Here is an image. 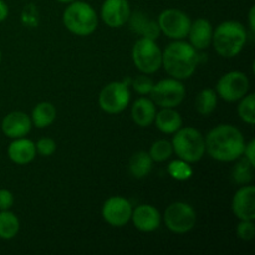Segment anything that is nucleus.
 <instances>
[{
	"mask_svg": "<svg viewBox=\"0 0 255 255\" xmlns=\"http://www.w3.org/2000/svg\"><path fill=\"white\" fill-rule=\"evenodd\" d=\"M206 152L218 162H234L243 156L246 141L236 126L221 124L212 128L204 138Z\"/></svg>",
	"mask_w": 255,
	"mask_h": 255,
	"instance_id": "obj_1",
	"label": "nucleus"
},
{
	"mask_svg": "<svg viewBox=\"0 0 255 255\" xmlns=\"http://www.w3.org/2000/svg\"><path fill=\"white\" fill-rule=\"evenodd\" d=\"M198 62V50L182 40H174L162 51V67L164 71L181 81L189 79L194 74Z\"/></svg>",
	"mask_w": 255,
	"mask_h": 255,
	"instance_id": "obj_2",
	"label": "nucleus"
},
{
	"mask_svg": "<svg viewBox=\"0 0 255 255\" xmlns=\"http://www.w3.org/2000/svg\"><path fill=\"white\" fill-rule=\"evenodd\" d=\"M247 42V30L239 21H223L213 30L212 45L217 54L232 59L241 54Z\"/></svg>",
	"mask_w": 255,
	"mask_h": 255,
	"instance_id": "obj_3",
	"label": "nucleus"
},
{
	"mask_svg": "<svg viewBox=\"0 0 255 255\" xmlns=\"http://www.w3.org/2000/svg\"><path fill=\"white\" fill-rule=\"evenodd\" d=\"M64 26L76 36H89L94 34L99 25L97 12L89 2H70L62 14Z\"/></svg>",
	"mask_w": 255,
	"mask_h": 255,
	"instance_id": "obj_4",
	"label": "nucleus"
},
{
	"mask_svg": "<svg viewBox=\"0 0 255 255\" xmlns=\"http://www.w3.org/2000/svg\"><path fill=\"white\" fill-rule=\"evenodd\" d=\"M172 147L177 157L188 163H196L203 158L206 153L204 137L194 127H181L173 133Z\"/></svg>",
	"mask_w": 255,
	"mask_h": 255,
	"instance_id": "obj_5",
	"label": "nucleus"
},
{
	"mask_svg": "<svg viewBox=\"0 0 255 255\" xmlns=\"http://www.w3.org/2000/svg\"><path fill=\"white\" fill-rule=\"evenodd\" d=\"M132 61L142 74L151 75L162 67V50L156 40L139 37L132 47Z\"/></svg>",
	"mask_w": 255,
	"mask_h": 255,
	"instance_id": "obj_6",
	"label": "nucleus"
},
{
	"mask_svg": "<svg viewBox=\"0 0 255 255\" xmlns=\"http://www.w3.org/2000/svg\"><path fill=\"white\" fill-rule=\"evenodd\" d=\"M163 221L167 228L176 234L188 233L197 223V213L193 207L184 202H174L166 208Z\"/></svg>",
	"mask_w": 255,
	"mask_h": 255,
	"instance_id": "obj_7",
	"label": "nucleus"
},
{
	"mask_svg": "<svg viewBox=\"0 0 255 255\" xmlns=\"http://www.w3.org/2000/svg\"><path fill=\"white\" fill-rule=\"evenodd\" d=\"M131 100L128 85L124 81H114L107 84L99 95V105L102 111L116 115L126 110Z\"/></svg>",
	"mask_w": 255,
	"mask_h": 255,
	"instance_id": "obj_8",
	"label": "nucleus"
},
{
	"mask_svg": "<svg viewBox=\"0 0 255 255\" xmlns=\"http://www.w3.org/2000/svg\"><path fill=\"white\" fill-rule=\"evenodd\" d=\"M149 99L159 107H177L186 97V87L181 80L163 79L153 85Z\"/></svg>",
	"mask_w": 255,
	"mask_h": 255,
	"instance_id": "obj_9",
	"label": "nucleus"
},
{
	"mask_svg": "<svg viewBox=\"0 0 255 255\" xmlns=\"http://www.w3.org/2000/svg\"><path fill=\"white\" fill-rule=\"evenodd\" d=\"M249 91V79L242 71H231L218 80L216 92L222 100L228 102L239 101Z\"/></svg>",
	"mask_w": 255,
	"mask_h": 255,
	"instance_id": "obj_10",
	"label": "nucleus"
},
{
	"mask_svg": "<svg viewBox=\"0 0 255 255\" xmlns=\"http://www.w3.org/2000/svg\"><path fill=\"white\" fill-rule=\"evenodd\" d=\"M158 26L161 34L173 40H183L188 35L191 19L186 12L178 9H166L159 14Z\"/></svg>",
	"mask_w": 255,
	"mask_h": 255,
	"instance_id": "obj_11",
	"label": "nucleus"
},
{
	"mask_svg": "<svg viewBox=\"0 0 255 255\" xmlns=\"http://www.w3.org/2000/svg\"><path fill=\"white\" fill-rule=\"evenodd\" d=\"M132 211H133V207L128 199L121 196H114L105 201L101 214L107 224L121 228L131 221Z\"/></svg>",
	"mask_w": 255,
	"mask_h": 255,
	"instance_id": "obj_12",
	"label": "nucleus"
},
{
	"mask_svg": "<svg viewBox=\"0 0 255 255\" xmlns=\"http://www.w3.org/2000/svg\"><path fill=\"white\" fill-rule=\"evenodd\" d=\"M131 15V6L127 0H105L101 5L102 21L112 29L121 27L128 21Z\"/></svg>",
	"mask_w": 255,
	"mask_h": 255,
	"instance_id": "obj_13",
	"label": "nucleus"
},
{
	"mask_svg": "<svg viewBox=\"0 0 255 255\" xmlns=\"http://www.w3.org/2000/svg\"><path fill=\"white\" fill-rule=\"evenodd\" d=\"M232 211L239 221L255 219V188L246 186L238 189L232 199Z\"/></svg>",
	"mask_w": 255,
	"mask_h": 255,
	"instance_id": "obj_14",
	"label": "nucleus"
},
{
	"mask_svg": "<svg viewBox=\"0 0 255 255\" xmlns=\"http://www.w3.org/2000/svg\"><path fill=\"white\" fill-rule=\"evenodd\" d=\"M32 122L27 114L22 111H12L1 121L2 133L9 138H21L31 131Z\"/></svg>",
	"mask_w": 255,
	"mask_h": 255,
	"instance_id": "obj_15",
	"label": "nucleus"
},
{
	"mask_svg": "<svg viewBox=\"0 0 255 255\" xmlns=\"http://www.w3.org/2000/svg\"><path fill=\"white\" fill-rule=\"evenodd\" d=\"M131 221L138 231L149 233L159 228L162 217L156 207L151 204H141L132 211Z\"/></svg>",
	"mask_w": 255,
	"mask_h": 255,
	"instance_id": "obj_16",
	"label": "nucleus"
},
{
	"mask_svg": "<svg viewBox=\"0 0 255 255\" xmlns=\"http://www.w3.org/2000/svg\"><path fill=\"white\" fill-rule=\"evenodd\" d=\"M7 156L10 161L19 166H25L32 162L36 157V147L31 139L25 137L15 138L7 147Z\"/></svg>",
	"mask_w": 255,
	"mask_h": 255,
	"instance_id": "obj_17",
	"label": "nucleus"
},
{
	"mask_svg": "<svg viewBox=\"0 0 255 255\" xmlns=\"http://www.w3.org/2000/svg\"><path fill=\"white\" fill-rule=\"evenodd\" d=\"M127 22L129 24V29H131L134 34L139 35L141 37L157 40L159 37V35H161L158 22L152 20L151 17L147 16V15L142 11L131 12L129 19Z\"/></svg>",
	"mask_w": 255,
	"mask_h": 255,
	"instance_id": "obj_18",
	"label": "nucleus"
},
{
	"mask_svg": "<svg viewBox=\"0 0 255 255\" xmlns=\"http://www.w3.org/2000/svg\"><path fill=\"white\" fill-rule=\"evenodd\" d=\"M187 36L189 37V44L194 49L206 50L212 45L213 26L207 19H197L196 21L191 22Z\"/></svg>",
	"mask_w": 255,
	"mask_h": 255,
	"instance_id": "obj_19",
	"label": "nucleus"
},
{
	"mask_svg": "<svg viewBox=\"0 0 255 255\" xmlns=\"http://www.w3.org/2000/svg\"><path fill=\"white\" fill-rule=\"evenodd\" d=\"M156 105L148 97H139L133 102L131 109L132 120L139 127H148L154 122Z\"/></svg>",
	"mask_w": 255,
	"mask_h": 255,
	"instance_id": "obj_20",
	"label": "nucleus"
},
{
	"mask_svg": "<svg viewBox=\"0 0 255 255\" xmlns=\"http://www.w3.org/2000/svg\"><path fill=\"white\" fill-rule=\"evenodd\" d=\"M156 126L162 133L173 134L183 125L181 114L174 110V107H162L161 111L156 112L154 117Z\"/></svg>",
	"mask_w": 255,
	"mask_h": 255,
	"instance_id": "obj_21",
	"label": "nucleus"
},
{
	"mask_svg": "<svg viewBox=\"0 0 255 255\" xmlns=\"http://www.w3.org/2000/svg\"><path fill=\"white\" fill-rule=\"evenodd\" d=\"M56 107L51 102L42 101L32 109L30 119H31L32 125L36 126L37 128H45L54 124V121L56 120Z\"/></svg>",
	"mask_w": 255,
	"mask_h": 255,
	"instance_id": "obj_22",
	"label": "nucleus"
},
{
	"mask_svg": "<svg viewBox=\"0 0 255 255\" xmlns=\"http://www.w3.org/2000/svg\"><path fill=\"white\" fill-rule=\"evenodd\" d=\"M153 167V161L148 152L139 151L131 157L128 163L129 173L137 179H142L148 176Z\"/></svg>",
	"mask_w": 255,
	"mask_h": 255,
	"instance_id": "obj_23",
	"label": "nucleus"
},
{
	"mask_svg": "<svg viewBox=\"0 0 255 255\" xmlns=\"http://www.w3.org/2000/svg\"><path fill=\"white\" fill-rule=\"evenodd\" d=\"M20 231V221L15 213L7 211H0V239L10 241L15 238Z\"/></svg>",
	"mask_w": 255,
	"mask_h": 255,
	"instance_id": "obj_24",
	"label": "nucleus"
},
{
	"mask_svg": "<svg viewBox=\"0 0 255 255\" xmlns=\"http://www.w3.org/2000/svg\"><path fill=\"white\" fill-rule=\"evenodd\" d=\"M218 102V95L213 89H203L196 97L194 106L198 114L208 116L216 110Z\"/></svg>",
	"mask_w": 255,
	"mask_h": 255,
	"instance_id": "obj_25",
	"label": "nucleus"
},
{
	"mask_svg": "<svg viewBox=\"0 0 255 255\" xmlns=\"http://www.w3.org/2000/svg\"><path fill=\"white\" fill-rule=\"evenodd\" d=\"M167 172L172 178L179 182L188 181L193 176V168L191 167V163L181 158L172 161L167 167Z\"/></svg>",
	"mask_w": 255,
	"mask_h": 255,
	"instance_id": "obj_26",
	"label": "nucleus"
},
{
	"mask_svg": "<svg viewBox=\"0 0 255 255\" xmlns=\"http://www.w3.org/2000/svg\"><path fill=\"white\" fill-rule=\"evenodd\" d=\"M237 110H238V115L242 121L248 125L255 124V95L253 92L247 94L246 96L239 100V105Z\"/></svg>",
	"mask_w": 255,
	"mask_h": 255,
	"instance_id": "obj_27",
	"label": "nucleus"
},
{
	"mask_svg": "<svg viewBox=\"0 0 255 255\" xmlns=\"http://www.w3.org/2000/svg\"><path fill=\"white\" fill-rule=\"evenodd\" d=\"M148 154L151 156L153 162H166L173 154V147L169 141L166 139H159L156 141L149 148Z\"/></svg>",
	"mask_w": 255,
	"mask_h": 255,
	"instance_id": "obj_28",
	"label": "nucleus"
},
{
	"mask_svg": "<svg viewBox=\"0 0 255 255\" xmlns=\"http://www.w3.org/2000/svg\"><path fill=\"white\" fill-rule=\"evenodd\" d=\"M253 169L254 167L246 158H243L233 167L232 178L236 183L242 184V186L248 184L253 179Z\"/></svg>",
	"mask_w": 255,
	"mask_h": 255,
	"instance_id": "obj_29",
	"label": "nucleus"
},
{
	"mask_svg": "<svg viewBox=\"0 0 255 255\" xmlns=\"http://www.w3.org/2000/svg\"><path fill=\"white\" fill-rule=\"evenodd\" d=\"M153 85H154L153 80H152L151 77L147 76L146 74L138 75V76L132 81L133 90L138 95H142V96H144V95H149Z\"/></svg>",
	"mask_w": 255,
	"mask_h": 255,
	"instance_id": "obj_30",
	"label": "nucleus"
},
{
	"mask_svg": "<svg viewBox=\"0 0 255 255\" xmlns=\"http://www.w3.org/2000/svg\"><path fill=\"white\" fill-rule=\"evenodd\" d=\"M35 147H36V153H39L40 156L50 157L56 151V142L49 137H44L35 143Z\"/></svg>",
	"mask_w": 255,
	"mask_h": 255,
	"instance_id": "obj_31",
	"label": "nucleus"
},
{
	"mask_svg": "<svg viewBox=\"0 0 255 255\" xmlns=\"http://www.w3.org/2000/svg\"><path fill=\"white\" fill-rule=\"evenodd\" d=\"M237 236L242 241H252L255 236L254 221H241L237 226Z\"/></svg>",
	"mask_w": 255,
	"mask_h": 255,
	"instance_id": "obj_32",
	"label": "nucleus"
},
{
	"mask_svg": "<svg viewBox=\"0 0 255 255\" xmlns=\"http://www.w3.org/2000/svg\"><path fill=\"white\" fill-rule=\"evenodd\" d=\"M14 194L9 189H0V211H7L14 206Z\"/></svg>",
	"mask_w": 255,
	"mask_h": 255,
	"instance_id": "obj_33",
	"label": "nucleus"
},
{
	"mask_svg": "<svg viewBox=\"0 0 255 255\" xmlns=\"http://www.w3.org/2000/svg\"><path fill=\"white\" fill-rule=\"evenodd\" d=\"M243 156L252 166L255 167V141L252 139L248 143H246V147H244Z\"/></svg>",
	"mask_w": 255,
	"mask_h": 255,
	"instance_id": "obj_34",
	"label": "nucleus"
},
{
	"mask_svg": "<svg viewBox=\"0 0 255 255\" xmlns=\"http://www.w3.org/2000/svg\"><path fill=\"white\" fill-rule=\"evenodd\" d=\"M9 16V6L4 0H0V22L5 21Z\"/></svg>",
	"mask_w": 255,
	"mask_h": 255,
	"instance_id": "obj_35",
	"label": "nucleus"
},
{
	"mask_svg": "<svg viewBox=\"0 0 255 255\" xmlns=\"http://www.w3.org/2000/svg\"><path fill=\"white\" fill-rule=\"evenodd\" d=\"M248 25H249V29H251V31L254 34L255 32V6H252L251 10H249Z\"/></svg>",
	"mask_w": 255,
	"mask_h": 255,
	"instance_id": "obj_36",
	"label": "nucleus"
},
{
	"mask_svg": "<svg viewBox=\"0 0 255 255\" xmlns=\"http://www.w3.org/2000/svg\"><path fill=\"white\" fill-rule=\"evenodd\" d=\"M56 1L61 2V4H70V2L75 1V0H56Z\"/></svg>",
	"mask_w": 255,
	"mask_h": 255,
	"instance_id": "obj_37",
	"label": "nucleus"
},
{
	"mask_svg": "<svg viewBox=\"0 0 255 255\" xmlns=\"http://www.w3.org/2000/svg\"><path fill=\"white\" fill-rule=\"evenodd\" d=\"M0 62H1V50H0Z\"/></svg>",
	"mask_w": 255,
	"mask_h": 255,
	"instance_id": "obj_38",
	"label": "nucleus"
}]
</instances>
